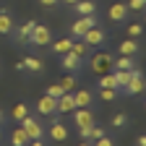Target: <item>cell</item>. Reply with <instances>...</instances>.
<instances>
[{
    "label": "cell",
    "instance_id": "f1b7e54d",
    "mask_svg": "<svg viewBox=\"0 0 146 146\" xmlns=\"http://www.w3.org/2000/svg\"><path fill=\"white\" fill-rule=\"evenodd\" d=\"M94 143H97V146H112L115 141H112V138H110V136H104V133H102L99 138H94Z\"/></svg>",
    "mask_w": 146,
    "mask_h": 146
},
{
    "label": "cell",
    "instance_id": "8fae6325",
    "mask_svg": "<svg viewBox=\"0 0 146 146\" xmlns=\"http://www.w3.org/2000/svg\"><path fill=\"white\" fill-rule=\"evenodd\" d=\"M125 13H128V5H125V3H115L112 8H110V13H107V16H110V21L120 24L123 18H125Z\"/></svg>",
    "mask_w": 146,
    "mask_h": 146
},
{
    "label": "cell",
    "instance_id": "836d02e7",
    "mask_svg": "<svg viewBox=\"0 0 146 146\" xmlns=\"http://www.w3.org/2000/svg\"><path fill=\"white\" fill-rule=\"evenodd\" d=\"M63 3H68V5H73V3H78V0H63Z\"/></svg>",
    "mask_w": 146,
    "mask_h": 146
},
{
    "label": "cell",
    "instance_id": "4fadbf2b",
    "mask_svg": "<svg viewBox=\"0 0 146 146\" xmlns=\"http://www.w3.org/2000/svg\"><path fill=\"white\" fill-rule=\"evenodd\" d=\"M31 29H34V21H26L24 26H18V29H16V42L26 44V42H29V34H31Z\"/></svg>",
    "mask_w": 146,
    "mask_h": 146
},
{
    "label": "cell",
    "instance_id": "9c48e42d",
    "mask_svg": "<svg viewBox=\"0 0 146 146\" xmlns=\"http://www.w3.org/2000/svg\"><path fill=\"white\" fill-rule=\"evenodd\" d=\"M60 63H63V68H65L68 73H76V70L81 68V63H84V60H81V58H76L73 52H65L63 58H60Z\"/></svg>",
    "mask_w": 146,
    "mask_h": 146
},
{
    "label": "cell",
    "instance_id": "ac0fdd59",
    "mask_svg": "<svg viewBox=\"0 0 146 146\" xmlns=\"http://www.w3.org/2000/svg\"><path fill=\"white\" fill-rule=\"evenodd\" d=\"M99 76H102V78H99V86H104V89H117V91H120L115 73H110V70H107V73H99Z\"/></svg>",
    "mask_w": 146,
    "mask_h": 146
},
{
    "label": "cell",
    "instance_id": "7c38bea8",
    "mask_svg": "<svg viewBox=\"0 0 146 146\" xmlns=\"http://www.w3.org/2000/svg\"><path fill=\"white\" fill-rule=\"evenodd\" d=\"M112 68L115 70H131V68H136V63H133L131 55H120V58L112 60Z\"/></svg>",
    "mask_w": 146,
    "mask_h": 146
},
{
    "label": "cell",
    "instance_id": "83f0119b",
    "mask_svg": "<svg viewBox=\"0 0 146 146\" xmlns=\"http://www.w3.org/2000/svg\"><path fill=\"white\" fill-rule=\"evenodd\" d=\"M47 94H50V97H55V99H58V97L63 94V86H60V84H52V86L47 89Z\"/></svg>",
    "mask_w": 146,
    "mask_h": 146
},
{
    "label": "cell",
    "instance_id": "44dd1931",
    "mask_svg": "<svg viewBox=\"0 0 146 146\" xmlns=\"http://www.w3.org/2000/svg\"><path fill=\"white\" fill-rule=\"evenodd\" d=\"M21 63H24L26 70H34V73H39V70L44 68V63H42L39 58H26V60H21Z\"/></svg>",
    "mask_w": 146,
    "mask_h": 146
},
{
    "label": "cell",
    "instance_id": "4316f807",
    "mask_svg": "<svg viewBox=\"0 0 146 146\" xmlns=\"http://www.w3.org/2000/svg\"><path fill=\"white\" fill-rule=\"evenodd\" d=\"M60 86H63V91H73V89H76V78H73V73L60 81Z\"/></svg>",
    "mask_w": 146,
    "mask_h": 146
},
{
    "label": "cell",
    "instance_id": "5b68a950",
    "mask_svg": "<svg viewBox=\"0 0 146 146\" xmlns=\"http://www.w3.org/2000/svg\"><path fill=\"white\" fill-rule=\"evenodd\" d=\"M73 120H76L78 128H86V125H94V112L89 107H76L73 110Z\"/></svg>",
    "mask_w": 146,
    "mask_h": 146
},
{
    "label": "cell",
    "instance_id": "f546056e",
    "mask_svg": "<svg viewBox=\"0 0 146 146\" xmlns=\"http://www.w3.org/2000/svg\"><path fill=\"white\" fill-rule=\"evenodd\" d=\"M141 24H133V26H128V36H133V39H136V36H141Z\"/></svg>",
    "mask_w": 146,
    "mask_h": 146
},
{
    "label": "cell",
    "instance_id": "7a4b0ae2",
    "mask_svg": "<svg viewBox=\"0 0 146 146\" xmlns=\"http://www.w3.org/2000/svg\"><path fill=\"white\" fill-rule=\"evenodd\" d=\"M29 42H31V44H36V47H44V44H50V42H52V34H50V29H47V26L34 24V29H31V34H29Z\"/></svg>",
    "mask_w": 146,
    "mask_h": 146
},
{
    "label": "cell",
    "instance_id": "6da1fadb",
    "mask_svg": "<svg viewBox=\"0 0 146 146\" xmlns=\"http://www.w3.org/2000/svg\"><path fill=\"white\" fill-rule=\"evenodd\" d=\"M21 128L29 133V141H36V138H42V136H44L42 123L36 120V117H31V115H24V117H21Z\"/></svg>",
    "mask_w": 146,
    "mask_h": 146
},
{
    "label": "cell",
    "instance_id": "2e32d148",
    "mask_svg": "<svg viewBox=\"0 0 146 146\" xmlns=\"http://www.w3.org/2000/svg\"><path fill=\"white\" fill-rule=\"evenodd\" d=\"M91 91H86V89H81V91H76V94H73V102H76V107H89L91 104Z\"/></svg>",
    "mask_w": 146,
    "mask_h": 146
},
{
    "label": "cell",
    "instance_id": "52a82bcc",
    "mask_svg": "<svg viewBox=\"0 0 146 146\" xmlns=\"http://www.w3.org/2000/svg\"><path fill=\"white\" fill-rule=\"evenodd\" d=\"M94 24H97L94 13H91V16H81L78 21H76V24L70 26V34H73V36H84V31H86V29H91Z\"/></svg>",
    "mask_w": 146,
    "mask_h": 146
},
{
    "label": "cell",
    "instance_id": "277c9868",
    "mask_svg": "<svg viewBox=\"0 0 146 146\" xmlns=\"http://www.w3.org/2000/svg\"><path fill=\"white\" fill-rule=\"evenodd\" d=\"M81 39H84L89 47H97V44H102V42L107 39V34H104V31H102V29L94 24L91 29H86V31H84V36H81Z\"/></svg>",
    "mask_w": 146,
    "mask_h": 146
},
{
    "label": "cell",
    "instance_id": "e575fe53",
    "mask_svg": "<svg viewBox=\"0 0 146 146\" xmlns=\"http://www.w3.org/2000/svg\"><path fill=\"white\" fill-rule=\"evenodd\" d=\"M0 120H3V112H0Z\"/></svg>",
    "mask_w": 146,
    "mask_h": 146
},
{
    "label": "cell",
    "instance_id": "d6986e66",
    "mask_svg": "<svg viewBox=\"0 0 146 146\" xmlns=\"http://www.w3.org/2000/svg\"><path fill=\"white\" fill-rule=\"evenodd\" d=\"M11 143H13V146H24V143H29V133L24 131V128H16V131L11 133Z\"/></svg>",
    "mask_w": 146,
    "mask_h": 146
},
{
    "label": "cell",
    "instance_id": "ba28073f",
    "mask_svg": "<svg viewBox=\"0 0 146 146\" xmlns=\"http://www.w3.org/2000/svg\"><path fill=\"white\" fill-rule=\"evenodd\" d=\"M36 112H39V115H44V117L55 115V97L44 94V97H42L39 102H36Z\"/></svg>",
    "mask_w": 146,
    "mask_h": 146
},
{
    "label": "cell",
    "instance_id": "5bb4252c",
    "mask_svg": "<svg viewBox=\"0 0 146 146\" xmlns=\"http://www.w3.org/2000/svg\"><path fill=\"white\" fill-rule=\"evenodd\" d=\"M73 8H76V13H81V16H91V13H97V5L91 3V0H78V3H73Z\"/></svg>",
    "mask_w": 146,
    "mask_h": 146
},
{
    "label": "cell",
    "instance_id": "d590c367",
    "mask_svg": "<svg viewBox=\"0 0 146 146\" xmlns=\"http://www.w3.org/2000/svg\"><path fill=\"white\" fill-rule=\"evenodd\" d=\"M0 136H3V133H0Z\"/></svg>",
    "mask_w": 146,
    "mask_h": 146
},
{
    "label": "cell",
    "instance_id": "30bf717a",
    "mask_svg": "<svg viewBox=\"0 0 146 146\" xmlns=\"http://www.w3.org/2000/svg\"><path fill=\"white\" fill-rule=\"evenodd\" d=\"M50 138H52V141H65V138H68V128H65L60 120H52V128H50Z\"/></svg>",
    "mask_w": 146,
    "mask_h": 146
},
{
    "label": "cell",
    "instance_id": "ffe728a7",
    "mask_svg": "<svg viewBox=\"0 0 146 146\" xmlns=\"http://www.w3.org/2000/svg\"><path fill=\"white\" fill-rule=\"evenodd\" d=\"M70 47H73V39H58V42H52V50L58 52V55L70 52Z\"/></svg>",
    "mask_w": 146,
    "mask_h": 146
},
{
    "label": "cell",
    "instance_id": "8992f818",
    "mask_svg": "<svg viewBox=\"0 0 146 146\" xmlns=\"http://www.w3.org/2000/svg\"><path fill=\"white\" fill-rule=\"evenodd\" d=\"M125 91L128 94H141L143 91V76H141L138 68H131V81L125 84Z\"/></svg>",
    "mask_w": 146,
    "mask_h": 146
},
{
    "label": "cell",
    "instance_id": "484cf974",
    "mask_svg": "<svg viewBox=\"0 0 146 146\" xmlns=\"http://www.w3.org/2000/svg\"><path fill=\"white\" fill-rule=\"evenodd\" d=\"M125 125H128V115L125 112H117L112 117V128H125Z\"/></svg>",
    "mask_w": 146,
    "mask_h": 146
},
{
    "label": "cell",
    "instance_id": "603a6c76",
    "mask_svg": "<svg viewBox=\"0 0 146 146\" xmlns=\"http://www.w3.org/2000/svg\"><path fill=\"white\" fill-rule=\"evenodd\" d=\"M99 97L104 102H112V99H117V89H104V86H99Z\"/></svg>",
    "mask_w": 146,
    "mask_h": 146
},
{
    "label": "cell",
    "instance_id": "7402d4cb",
    "mask_svg": "<svg viewBox=\"0 0 146 146\" xmlns=\"http://www.w3.org/2000/svg\"><path fill=\"white\" fill-rule=\"evenodd\" d=\"M70 52L76 55V58H81V60H84V55H89V44H86V42H73Z\"/></svg>",
    "mask_w": 146,
    "mask_h": 146
},
{
    "label": "cell",
    "instance_id": "4dcf8cb0",
    "mask_svg": "<svg viewBox=\"0 0 146 146\" xmlns=\"http://www.w3.org/2000/svg\"><path fill=\"white\" fill-rule=\"evenodd\" d=\"M146 5V0H131V3H128V11H141Z\"/></svg>",
    "mask_w": 146,
    "mask_h": 146
},
{
    "label": "cell",
    "instance_id": "e0dca14e",
    "mask_svg": "<svg viewBox=\"0 0 146 146\" xmlns=\"http://www.w3.org/2000/svg\"><path fill=\"white\" fill-rule=\"evenodd\" d=\"M13 31V18L8 11H0V34H11Z\"/></svg>",
    "mask_w": 146,
    "mask_h": 146
},
{
    "label": "cell",
    "instance_id": "d6a6232c",
    "mask_svg": "<svg viewBox=\"0 0 146 146\" xmlns=\"http://www.w3.org/2000/svg\"><path fill=\"white\" fill-rule=\"evenodd\" d=\"M91 133H94V138H99L104 131H102V128H97V125H91Z\"/></svg>",
    "mask_w": 146,
    "mask_h": 146
},
{
    "label": "cell",
    "instance_id": "1f68e13d",
    "mask_svg": "<svg viewBox=\"0 0 146 146\" xmlns=\"http://www.w3.org/2000/svg\"><path fill=\"white\" fill-rule=\"evenodd\" d=\"M60 0H39V5H44V8H55Z\"/></svg>",
    "mask_w": 146,
    "mask_h": 146
},
{
    "label": "cell",
    "instance_id": "9a60e30c",
    "mask_svg": "<svg viewBox=\"0 0 146 146\" xmlns=\"http://www.w3.org/2000/svg\"><path fill=\"white\" fill-rule=\"evenodd\" d=\"M117 52H120V55H131V58H133V55L138 52V42H136V39H123L120 47H117Z\"/></svg>",
    "mask_w": 146,
    "mask_h": 146
},
{
    "label": "cell",
    "instance_id": "d4e9b609",
    "mask_svg": "<svg viewBox=\"0 0 146 146\" xmlns=\"http://www.w3.org/2000/svg\"><path fill=\"white\" fill-rule=\"evenodd\" d=\"M24 115H29V107L21 102V104H16V107H13V120H21Z\"/></svg>",
    "mask_w": 146,
    "mask_h": 146
},
{
    "label": "cell",
    "instance_id": "cb8c5ba5",
    "mask_svg": "<svg viewBox=\"0 0 146 146\" xmlns=\"http://www.w3.org/2000/svg\"><path fill=\"white\" fill-rule=\"evenodd\" d=\"M115 78H117V86L125 89V84L131 81V70H115Z\"/></svg>",
    "mask_w": 146,
    "mask_h": 146
},
{
    "label": "cell",
    "instance_id": "3957f363",
    "mask_svg": "<svg viewBox=\"0 0 146 146\" xmlns=\"http://www.w3.org/2000/svg\"><path fill=\"white\" fill-rule=\"evenodd\" d=\"M112 55H107V52H97L94 58H91V70L94 73H107V70H112Z\"/></svg>",
    "mask_w": 146,
    "mask_h": 146
}]
</instances>
